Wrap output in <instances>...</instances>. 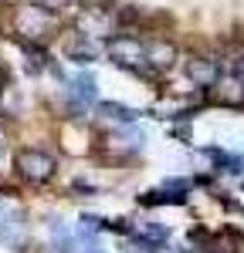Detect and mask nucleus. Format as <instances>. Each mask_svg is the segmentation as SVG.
Here are the masks:
<instances>
[{
    "label": "nucleus",
    "instance_id": "nucleus-13",
    "mask_svg": "<svg viewBox=\"0 0 244 253\" xmlns=\"http://www.w3.org/2000/svg\"><path fill=\"white\" fill-rule=\"evenodd\" d=\"M0 152H3V138H0Z\"/></svg>",
    "mask_w": 244,
    "mask_h": 253
},
{
    "label": "nucleus",
    "instance_id": "nucleus-11",
    "mask_svg": "<svg viewBox=\"0 0 244 253\" xmlns=\"http://www.w3.org/2000/svg\"><path fill=\"white\" fill-rule=\"evenodd\" d=\"M0 236H3L10 247H17L20 236H24V223H20V216H10V219H7V226L0 223Z\"/></svg>",
    "mask_w": 244,
    "mask_h": 253
},
{
    "label": "nucleus",
    "instance_id": "nucleus-3",
    "mask_svg": "<svg viewBox=\"0 0 244 253\" xmlns=\"http://www.w3.org/2000/svg\"><path fill=\"white\" fill-rule=\"evenodd\" d=\"M109 58L119 68L129 71H142L146 75V41L132 38V34H119V38L109 41Z\"/></svg>",
    "mask_w": 244,
    "mask_h": 253
},
{
    "label": "nucleus",
    "instance_id": "nucleus-5",
    "mask_svg": "<svg viewBox=\"0 0 244 253\" xmlns=\"http://www.w3.org/2000/svg\"><path fill=\"white\" fill-rule=\"evenodd\" d=\"M173 61H177V47L170 41H163V38L146 41V75L149 71H170Z\"/></svg>",
    "mask_w": 244,
    "mask_h": 253
},
{
    "label": "nucleus",
    "instance_id": "nucleus-10",
    "mask_svg": "<svg viewBox=\"0 0 244 253\" xmlns=\"http://www.w3.org/2000/svg\"><path fill=\"white\" fill-rule=\"evenodd\" d=\"M105 118H112V122H122V125H129V122H136L139 112H132V108H125V105H112V101H105L99 108Z\"/></svg>",
    "mask_w": 244,
    "mask_h": 253
},
{
    "label": "nucleus",
    "instance_id": "nucleus-6",
    "mask_svg": "<svg viewBox=\"0 0 244 253\" xmlns=\"http://www.w3.org/2000/svg\"><path fill=\"white\" fill-rule=\"evenodd\" d=\"M214 88V98L221 105H244V81L234 78V75H217V81L210 84Z\"/></svg>",
    "mask_w": 244,
    "mask_h": 253
},
{
    "label": "nucleus",
    "instance_id": "nucleus-8",
    "mask_svg": "<svg viewBox=\"0 0 244 253\" xmlns=\"http://www.w3.org/2000/svg\"><path fill=\"white\" fill-rule=\"evenodd\" d=\"M64 54H68V61L88 64V61H95V58H99V47H95L92 41L85 38V34H71V38L64 41Z\"/></svg>",
    "mask_w": 244,
    "mask_h": 253
},
{
    "label": "nucleus",
    "instance_id": "nucleus-1",
    "mask_svg": "<svg viewBox=\"0 0 244 253\" xmlns=\"http://www.w3.org/2000/svg\"><path fill=\"white\" fill-rule=\"evenodd\" d=\"M55 31H58V17L51 10H44L41 3H20L14 10V34L31 41L34 47L44 44V41H51Z\"/></svg>",
    "mask_w": 244,
    "mask_h": 253
},
{
    "label": "nucleus",
    "instance_id": "nucleus-14",
    "mask_svg": "<svg viewBox=\"0 0 244 253\" xmlns=\"http://www.w3.org/2000/svg\"><path fill=\"white\" fill-rule=\"evenodd\" d=\"M92 253H102V250H92Z\"/></svg>",
    "mask_w": 244,
    "mask_h": 253
},
{
    "label": "nucleus",
    "instance_id": "nucleus-7",
    "mask_svg": "<svg viewBox=\"0 0 244 253\" xmlns=\"http://www.w3.org/2000/svg\"><path fill=\"white\" fill-rule=\"evenodd\" d=\"M183 71H186V78L193 81V84H203V88H210L217 81V75H221L217 61H210V58H190Z\"/></svg>",
    "mask_w": 244,
    "mask_h": 253
},
{
    "label": "nucleus",
    "instance_id": "nucleus-4",
    "mask_svg": "<svg viewBox=\"0 0 244 253\" xmlns=\"http://www.w3.org/2000/svg\"><path fill=\"white\" fill-rule=\"evenodd\" d=\"M95 98H99V88H95L92 75H75L68 81V101H71L75 112H85L88 105H95Z\"/></svg>",
    "mask_w": 244,
    "mask_h": 253
},
{
    "label": "nucleus",
    "instance_id": "nucleus-2",
    "mask_svg": "<svg viewBox=\"0 0 244 253\" xmlns=\"http://www.w3.org/2000/svg\"><path fill=\"white\" fill-rule=\"evenodd\" d=\"M14 166H17V172L24 175L27 182H34V186L51 182L55 172H58V159L51 156V152H44V149H20L17 156H14Z\"/></svg>",
    "mask_w": 244,
    "mask_h": 253
},
{
    "label": "nucleus",
    "instance_id": "nucleus-9",
    "mask_svg": "<svg viewBox=\"0 0 244 253\" xmlns=\"http://www.w3.org/2000/svg\"><path fill=\"white\" fill-rule=\"evenodd\" d=\"M132 236L139 240L146 250H160L163 243H166V236H170V230L160 226V223H136L132 226Z\"/></svg>",
    "mask_w": 244,
    "mask_h": 253
},
{
    "label": "nucleus",
    "instance_id": "nucleus-12",
    "mask_svg": "<svg viewBox=\"0 0 244 253\" xmlns=\"http://www.w3.org/2000/svg\"><path fill=\"white\" fill-rule=\"evenodd\" d=\"M0 84H3V68H0Z\"/></svg>",
    "mask_w": 244,
    "mask_h": 253
}]
</instances>
